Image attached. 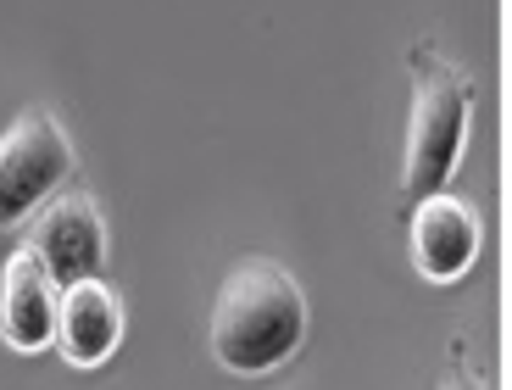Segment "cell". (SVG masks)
I'll return each instance as SVG.
<instances>
[{
	"instance_id": "2",
	"label": "cell",
	"mask_w": 512,
	"mask_h": 390,
	"mask_svg": "<svg viewBox=\"0 0 512 390\" xmlns=\"http://www.w3.org/2000/svg\"><path fill=\"white\" fill-rule=\"evenodd\" d=\"M73 179V140L51 106H28L0 129V229L34 223Z\"/></svg>"
},
{
	"instance_id": "5",
	"label": "cell",
	"mask_w": 512,
	"mask_h": 390,
	"mask_svg": "<svg viewBox=\"0 0 512 390\" xmlns=\"http://www.w3.org/2000/svg\"><path fill=\"white\" fill-rule=\"evenodd\" d=\"M407 257L429 285H457V279H468L479 262V212L446 190L412 201Z\"/></svg>"
},
{
	"instance_id": "7",
	"label": "cell",
	"mask_w": 512,
	"mask_h": 390,
	"mask_svg": "<svg viewBox=\"0 0 512 390\" xmlns=\"http://www.w3.org/2000/svg\"><path fill=\"white\" fill-rule=\"evenodd\" d=\"M117 340H123V301L112 285L84 279V285L62 290V324H56V351L73 368H101L112 363Z\"/></svg>"
},
{
	"instance_id": "8",
	"label": "cell",
	"mask_w": 512,
	"mask_h": 390,
	"mask_svg": "<svg viewBox=\"0 0 512 390\" xmlns=\"http://www.w3.org/2000/svg\"><path fill=\"white\" fill-rule=\"evenodd\" d=\"M440 390H485V385H479L474 374H462V368H451V374L440 379Z\"/></svg>"
},
{
	"instance_id": "4",
	"label": "cell",
	"mask_w": 512,
	"mask_h": 390,
	"mask_svg": "<svg viewBox=\"0 0 512 390\" xmlns=\"http://www.w3.org/2000/svg\"><path fill=\"white\" fill-rule=\"evenodd\" d=\"M28 251L45 262L62 290L84 285V279H101L106 268V218L95 207L90 190H62L51 207L28 223Z\"/></svg>"
},
{
	"instance_id": "6",
	"label": "cell",
	"mask_w": 512,
	"mask_h": 390,
	"mask_svg": "<svg viewBox=\"0 0 512 390\" xmlns=\"http://www.w3.org/2000/svg\"><path fill=\"white\" fill-rule=\"evenodd\" d=\"M56 324H62V285L23 246L0 268V340L12 351H45L56 346Z\"/></svg>"
},
{
	"instance_id": "1",
	"label": "cell",
	"mask_w": 512,
	"mask_h": 390,
	"mask_svg": "<svg viewBox=\"0 0 512 390\" xmlns=\"http://www.w3.org/2000/svg\"><path fill=\"white\" fill-rule=\"evenodd\" d=\"M307 340V296L295 273L273 257H245L223 273L212 318H206V346L234 379H262L295 363Z\"/></svg>"
},
{
	"instance_id": "3",
	"label": "cell",
	"mask_w": 512,
	"mask_h": 390,
	"mask_svg": "<svg viewBox=\"0 0 512 390\" xmlns=\"http://www.w3.org/2000/svg\"><path fill=\"white\" fill-rule=\"evenodd\" d=\"M468 117H474V84L446 62H429V73L412 90L407 112V195H440L457 173L462 145H468Z\"/></svg>"
}]
</instances>
